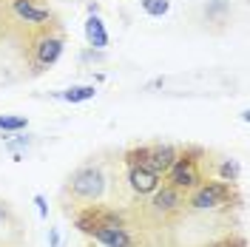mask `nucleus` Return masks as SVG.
Instances as JSON below:
<instances>
[{
  "label": "nucleus",
  "instance_id": "obj_2",
  "mask_svg": "<svg viewBox=\"0 0 250 247\" xmlns=\"http://www.w3.org/2000/svg\"><path fill=\"white\" fill-rule=\"evenodd\" d=\"M71 190H74V196L80 199H100L103 196V190H105V176H103V170L100 168H80L74 176H71Z\"/></svg>",
  "mask_w": 250,
  "mask_h": 247
},
{
  "label": "nucleus",
  "instance_id": "obj_11",
  "mask_svg": "<svg viewBox=\"0 0 250 247\" xmlns=\"http://www.w3.org/2000/svg\"><path fill=\"white\" fill-rule=\"evenodd\" d=\"M94 94H97L94 85H74V88L62 91L60 100H65V103H85V100H94Z\"/></svg>",
  "mask_w": 250,
  "mask_h": 247
},
{
  "label": "nucleus",
  "instance_id": "obj_3",
  "mask_svg": "<svg viewBox=\"0 0 250 247\" xmlns=\"http://www.w3.org/2000/svg\"><path fill=\"white\" fill-rule=\"evenodd\" d=\"M225 202H230V185H225V182H213V185H205V187H199V190L193 193L190 207H196V210H208V207H219V205H225Z\"/></svg>",
  "mask_w": 250,
  "mask_h": 247
},
{
  "label": "nucleus",
  "instance_id": "obj_7",
  "mask_svg": "<svg viewBox=\"0 0 250 247\" xmlns=\"http://www.w3.org/2000/svg\"><path fill=\"white\" fill-rule=\"evenodd\" d=\"M62 54V40L60 37H43L40 43H37V62L46 68V65H54V62L60 60Z\"/></svg>",
  "mask_w": 250,
  "mask_h": 247
},
{
  "label": "nucleus",
  "instance_id": "obj_18",
  "mask_svg": "<svg viewBox=\"0 0 250 247\" xmlns=\"http://www.w3.org/2000/svg\"><path fill=\"white\" fill-rule=\"evenodd\" d=\"M3 222H6V210H3V207H0V225H3Z\"/></svg>",
  "mask_w": 250,
  "mask_h": 247
},
{
  "label": "nucleus",
  "instance_id": "obj_4",
  "mask_svg": "<svg viewBox=\"0 0 250 247\" xmlns=\"http://www.w3.org/2000/svg\"><path fill=\"white\" fill-rule=\"evenodd\" d=\"M168 179H171V187H196L199 185V170L193 165V159L188 156H176L173 165L168 168Z\"/></svg>",
  "mask_w": 250,
  "mask_h": 247
},
{
  "label": "nucleus",
  "instance_id": "obj_17",
  "mask_svg": "<svg viewBox=\"0 0 250 247\" xmlns=\"http://www.w3.org/2000/svg\"><path fill=\"white\" fill-rule=\"evenodd\" d=\"M216 247H245V242H242V239H233V242H222V245H216Z\"/></svg>",
  "mask_w": 250,
  "mask_h": 247
},
{
  "label": "nucleus",
  "instance_id": "obj_14",
  "mask_svg": "<svg viewBox=\"0 0 250 247\" xmlns=\"http://www.w3.org/2000/svg\"><path fill=\"white\" fill-rule=\"evenodd\" d=\"M236 176H239V165H236V162H225V165H222V179H230V182H233Z\"/></svg>",
  "mask_w": 250,
  "mask_h": 247
},
{
  "label": "nucleus",
  "instance_id": "obj_13",
  "mask_svg": "<svg viewBox=\"0 0 250 247\" xmlns=\"http://www.w3.org/2000/svg\"><path fill=\"white\" fill-rule=\"evenodd\" d=\"M26 117H9L3 114L0 117V131H9V134H17V131H26Z\"/></svg>",
  "mask_w": 250,
  "mask_h": 247
},
{
  "label": "nucleus",
  "instance_id": "obj_6",
  "mask_svg": "<svg viewBox=\"0 0 250 247\" xmlns=\"http://www.w3.org/2000/svg\"><path fill=\"white\" fill-rule=\"evenodd\" d=\"M128 182H131V187L137 193H154L156 187H159V176L151 168H145V165H131Z\"/></svg>",
  "mask_w": 250,
  "mask_h": 247
},
{
  "label": "nucleus",
  "instance_id": "obj_8",
  "mask_svg": "<svg viewBox=\"0 0 250 247\" xmlns=\"http://www.w3.org/2000/svg\"><path fill=\"white\" fill-rule=\"evenodd\" d=\"M12 9H15V15L20 20H26V23H46L48 17V9H40V6H34L31 0H15L12 3Z\"/></svg>",
  "mask_w": 250,
  "mask_h": 247
},
{
  "label": "nucleus",
  "instance_id": "obj_15",
  "mask_svg": "<svg viewBox=\"0 0 250 247\" xmlns=\"http://www.w3.org/2000/svg\"><path fill=\"white\" fill-rule=\"evenodd\" d=\"M34 205H37V213H40V219H48V205H46V196H34Z\"/></svg>",
  "mask_w": 250,
  "mask_h": 247
},
{
  "label": "nucleus",
  "instance_id": "obj_16",
  "mask_svg": "<svg viewBox=\"0 0 250 247\" xmlns=\"http://www.w3.org/2000/svg\"><path fill=\"white\" fill-rule=\"evenodd\" d=\"M48 242H51V247H60V233L54 230V227L48 230Z\"/></svg>",
  "mask_w": 250,
  "mask_h": 247
},
{
  "label": "nucleus",
  "instance_id": "obj_12",
  "mask_svg": "<svg viewBox=\"0 0 250 247\" xmlns=\"http://www.w3.org/2000/svg\"><path fill=\"white\" fill-rule=\"evenodd\" d=\"M142 9H145V15L151 17H162L168 15V9H171V0H140Z\"/></svg>",
  "mask_w": 250,
  "mask_h": 247
},
{
  "label": "nucleus",
  "instance_id": "obj_10",
  "mask_svg": "<svg viewBox=\"0 0 250 247\" xmlns=\"http://www.w3.org/2000/svg\"><path fill=\"white\" fill-rule=\"evenodd\" d=\"M154 207L159 210V213H171V210H176L179 205H182V199H179V190L176 187H162V190H154Z\"/></svg>",
  "mask_w": 250,
  "mask_h": 247
},
{
  "label": "nucleus",
  "instance_id": "obj_5",
  "mask_svg": "<svg viewBox=\"0 0 250 247\" xmlns=\"http://www.w3.org/2000/svg\"><path fill=\"white\" fill-rule=\"evenodd\" d=\"M173 159H176V151H173L171 145H159V148H148V154H145V168H151L159 176V173H168V168L173 165Z\"/></svg>",
  "mask_w": 250,
  "mask_h": 247
},
{
  "label": "nucleus",
  "instance_id": "obj_1",
  "mask_svg": "<svg viewBox=\"0 0 250 247\" xmlns=\"http://www.w3.org/2000/svg\"><path fill=\"white\" fill-rule=\"evenodd\" d=\"M77 227L83 233L94 236L97 242H103L105 247H131V236L125 233V227H111V225H103L97 222L94 213H85V216L77 219Z\"/></svg>",
  "mask_w": 250,
  "mask_h": 247
},
{
  "label": "nucleus",
  "instance_id": "obj_9",
  "mask_svg": "<svg viewBox=\"0 0 250 247\" xmlns=\"http://www.w3.org/2000/svg\"><path fill=\"white\" fill-rule=\"evenodd\" d=\"M85 40H88V46L91 48H105L108 46V31L103 26V20L97 15H91L85 20Z\"/></svg>",
  "mask_w": 250,
  "mask_h": 247
}]
</instances>
